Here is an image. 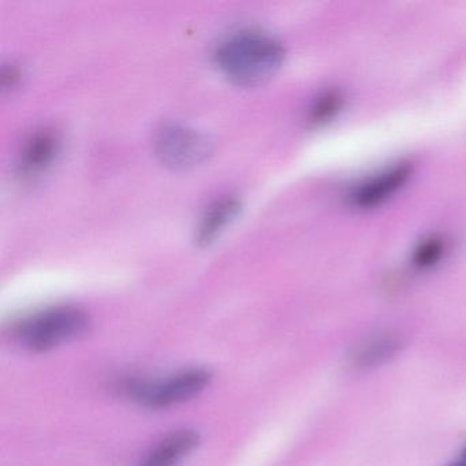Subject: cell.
Returning a JSON list of instances; mask_svg holds the SVG:
<instances>
[{"instance_id": "6da1fadb", "label": "cell", "mask_w": 466, "mask_h": 466, "mask_svg": "<svg viewBox=\"0 0 466 466\" xmlns=\"http://www.w3.org/2000/svg\"><path fill=\"white\" fill-rule=\"evenodd\" d=\"M285 59V48L258 31H241L228 37L217 50V61L228 77L242 86L263 83Z\"/></svg>"}, {"instance_id": "7a4b0ae2", "label": "cell", "mask_w": 466, "mask_h": 466, "mask_svg": "<svg viewBox=\"0 0 466 466\" xmlns=\"http://www.w3.org/2000/svg\"><path fill=\"white\" fill-rule=\"evenodd\" d=\"M89 327L91 320L86 310L73 305H58L21 321L15 334L26 349L43 353L84 337Z\"/></svg>"}, {"instance_id": "3957f363", "label": "cell", "mask_w": 466, "mask_h": 466, "mask_svg": "<svg viewBox=\"0 0 466 466\" xmlns=\"http://www.w3.org/2000/svg\"><path fill=\"white\" fill-rule=\"evenodd\" d=\"M211 381V372L190 368L163 381L127 380L124 391L127 397L151 409H166L192 400Z\"/></svg>"}, {"instance_id": "277c9868", "label": "cell", "mask_w": 466, "mask_h": 466, "mask_svg": "<svg viewBox=\"0 0 466 466\" xmlns=\"http://www.w3.org/2000/svg\"><path fill=\"white\" fill-rule=\"evenodd\" d=\"M155 151L165 165L187 168L208 157L212 143L206 135L179 124L165 125L157 130Z\"/></svg>"}, {"instance_id": "5b68a950", "label": "cell", "mask_w": 466, "mask_h": 466, "mask_svg": "<svg viewBox=\"0 0 466 466\" xmlns=\"http://www.w3.org/2000/svg\"><path fill=\"white\" fill-rule=\"evenodd\" d=\"M411 174H413L411 163H398L389 170L373 177L365 184L360 185L351 196V201L354 206L362 209L380 206L408 182Z\"/></svg>"}, {"instance_id": "8992f818", "label": "cell", "mask_w": 466, "mask_h": 466, "mask_svg": "<svg viewBox=\"0 0 466 466\" xmlns=\"http://www.w3.org/2000/svg\"><path fill=\"white\" fill-rule=\"evenodd\" d=\"M402 349V339L397 335L380 334L364 340L349 357V365L356 372L373 370L391 360Z\"/></svg>"}, {"instance_id": "52a82bcc", "label": "cell", "mask_w": 466, "mask_h": 466, "mask_svg": "<svg viewBox=\"0 0 466 466\" xmlns=\"http://www.w3.org/2000/svg\"><path fill=\"white\" fill-rule=\"evenodd\" d=\"M198 433L181 430L170 433L160 441L147 455L140 466H176L198 447Z\"/></svg>"}, {"instance_id": "ba28073f", "label": "cell", "mask_w": 466, "mask_h": 466, "mask_svg": "<svg viewBox=\"0 0 466 466\" xmlns=\"http://www.w3.org/2000/svg\"><path fill=\"white\" fill-rule=\"evenodd\" d=\"M239 201L233 196H226L215 201L201 218L196 230V241L198 244H208L218 236L228 223L238 214Z\"/></svg>"}, {"instance_id": "9c48e42d", "label": "cell", "mask_w": 466, "mask_h": 466, "mask_svg": "<svg viewBox=\"0 0 466 466\" xmlns=\"http://www.w3.org/2000/svg\"><path fill=\"white\" fill-rule=\"evenodd\" d=\"M58 140L53 130H37L29 137L23 149V168L25 171H37L53 159Z\"/></svg>"}, {"instance_id": "30bf717a", "label": "cell", "mask_w": 466, "mask_h": 466, "mask_svg": "<svg viewBox=\"0 0 466 466\" xmlns=\"http://www.w3.org/2000/svg\"><path fill=\"white\" fill-rule=\"evenodd\" d=\"M343 106H345L343 92L340 89H329L313 102L308 114V121L313 127L329 124L342 111Z\"/></svg>"}, {"instance_id": "8fae6325", "label": "cell", "mask_w": 466, "mask_h": 466, "mask_svg": "<svg viewBox=\"0 0 466 466\" xmlns=\"http://www.w3.org/2000/svg\"><path fill=\"white\" fill-rule=\"evenodd\" d=\"M446 250V242L438 236H431L419 242L416 249L413 250L411 261L417 268H431L443 258Z\"/></svg>"}, {"instance_id": "7c38bea8", "label": "cell", "mask_w": 466, "mask_h": 466, "mask_svg": "<svg viewBox=\"0 0 466 466\" xmlns=\"http://www.w3.org/2000/svg\"><path fill=\"white\" fill-rule=\"evenodd\" d=\"M447 466H466V446L462 452H461L460 457L450 462Z\"/></svg>"}]
</instances>
